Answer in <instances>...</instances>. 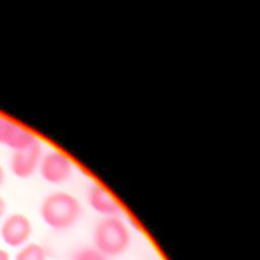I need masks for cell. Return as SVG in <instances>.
Segmentation results:
<instances>
[{"mask_svg":"<svg viewBox=\"0 0 260 260\" xmlns=\"http://www.w3.org/2000/svg\"><path fill=\"white\" fill-rule=\"evenodd\" d=\"M74 165L65 152L53 149L43 153L39 172L42 178L50 184H61L70 179Z\"/></svg>","mask_w":260,"mask_h":260,"instance_id":"cell-3","label":"cell"},{"mask_svg":"<svg viewBox=\"0 0 260 260\" xmlns=\"http://www.w3.org/2000/svg\"><path fill=\"white\" fill-rule=\"evenodd\" d=\"M79 200L71 193L56 191L43 200L40 214L43 221L53 230L63 231L74 225L81 214Z\"/></svg>","mask_w":260,"mask_h":260,"instance_id":"cell-1","label":"cell"},{"mask_svg":"<svg viewBox=\"0 0 260 260\" xmlns=\"http://www.w3.org/2000/svg\"><path fill=\"white\" fill-rule=\"evenodd\" d=\"M42 156L43 150L39 141L24 148L14 150L10 158V170L17 178H29L39 171Z\"/></svg>","mask_w":260,"mask_h":260,"instance_id":"cell-4","label":"cell"},{"mask_svg":"<svg viewBox=\"0 0 260 260\" xmlns=\"http://www.w3.org/2000/svg\"><path fill=\"white\" fill-rule=\"evenodd\" d=\"M15 260H46V252L42 246L31 243L17 253Z\"/></svg>","mask_w":260,"mask_h":260,"instance_id":"cell-8","label":"cell"},{"mask_svg":"<svg viewBox=\"0 0 260 260\" xmlns=\"http://www.w3.org/2000/svg\"><path fill=\"white\" fill-rule=\"evenodd\" d=\"M0 260H9V255L5 250L0 249Z\"/></svg>","mask_w":260,"mask_h":260,"instance_id":"cell-11","label":"cell"},{"mask_svg":"<svg viewBox=\"0 0 260 260\" xmlns=\"http://www.w3.org/2000/svg\"><path fill=\"white\" fill-rule=\"evenodd\" d=\"M5 209H6L5 200H4L2 197H0V219H1V217L3 216V214H4V212H5Z\"/></svg>","mask_w":260,"mask_h":260,"instance_id":"cell-10","label":"cell"},{"mask_svg":"<svg viewBox=\"0 0 260 260\" xmlns=\"http://www.w3.org/2000/svg\"><path fill=\"white\" fill-rule=\"evenodd\" d=\"M73 260H108L105 255L93 248H84L78 251Z\"/></svg>","mask_w":260,"mask_h":260,"instance_id":"cell-9","label":"cell"},{"mask_svg":"<svg viewBox=\"0 0 260 260\" xmlns=\"http://www.w3.org/2000/svg\"><path fill=\"white\" fill-rule=\"evenodd\" d=\"M86 200L91 209L104 217L117 216L121 209L116 198L100 184H93L88 188Z\"/></svg>","mask_w":260,"mask_h":260,"instance_id":"cell-7","label":"cell"},{"mask_svg":"<svg viewBox=\"0 0 260 260\" xmlns=\"http://www.w3.org/2000/svg\"><path fill=\"white\" fill-rule=\"evenodd\" d=\"M4 179H5V173H4V170H3L2 166L0 165V186L3 184Z\"/></svg>","mask_w":260,"mask_h":260,"instance_id":"cell-12","label":"cell"},{"mask_svg":"<svg viewBox=\"0 0 260 260\" xmlns=\"http://www.w3.org/2000/svg\"><path fill=\"white\" fill-rule=\"evenodd\" d=\"M31 231L30 220L25 215L13 213L3 221L1 237L8 246L19 247L28 240Z\"/></svg>","mask_w":260,"mask_h":260,"instance_id":"cell-6","label":"cell"},{"mask_svg":"<svg viewBox=\"0 0 260 260\" xmlns=\"http://www.w3.org/2000/svg\"><path fill=\"white\" fill-rule=\"evenodd\" d=\"M39 141L29 129L0 115V144L13 151L24 148Z\"/></svg>","mask_w":260,"mask_h":260,"instance_id":"cell-5","label":"cell"},{"mask_svg":"<svg viewBox=\"0 0 260 260\" xmlns=\"http://www.w3.org/2000/svg\"><path fill=\"white\" fill-rule=\"evenodd\" d=\"M93 244L94 249L106 257L121 255L130 244L128 226L118 216L104 217L94 228Z\"/></svg>","mask_w":260,"mask_h":260,"instance_id":"cell-2","label":"cell"}]
</instances>
